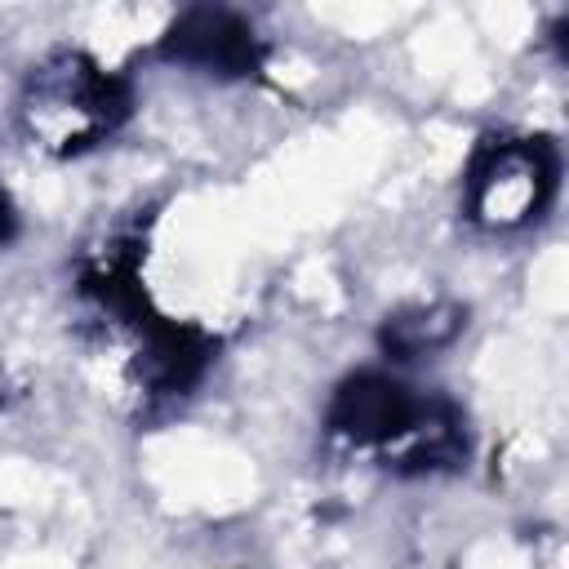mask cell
<instances>
[{
    "label": "cell",
    "instance_id": "cell-1",
    "mask_svg": "<svg viewBox=\"0 0 569 569\" xmlns=\"http://www.w3.org/2000/svg\"><path fill=\"white\" fill-rule=\"evenodd\" d=\"M325 431L342 449L373 453L400 476L453 471L467 458V427L458 405L445 396H422L382 369H360L338 382L325 409Z\"/></svg>",
    "mask_w": 569,
    "mask_h": 569
},
{
    "label": "cell",
    "instance_id": "cell-2",
    "mask_svg": "<svg viewBox=\"0 0 569 569\" xmlns=\"http://www.w3.org/2000/svg\"><path fill=\"white\" fill-rule=\"evenodd\" d=\"M133 111L124 76L107 71L84 49L44 53L18 89V129L44 156H84L102 147Z\"/></svg>",
    "mask_w": 569,
    "mask_h": 569
},
{
    "label": "cell",
    "instance_id": "cell-3",
    "mask_svg": "<svg viewBox=\"0 0 569 569\" xmlns=\"http://www.w3.org/2000/svg\"><path fill=\"white\" fill-rule=\"evenodd\" d=\"M560 187V151L551 138L493 133L485 138L462 178V209L485 231H520L538 222Z\"/></svg>",
    "mask_w": 569,
    "mask_h": 569
},
{
    "label": "cell",
    "instance_id": "cell-4",
    "mask_svg": "<svg viewBox=\"0 0 569 569\" xmlns=\"http://www.w3.org/2000/svg\"><path fill=\"white\" fill-rule=\"evenodd\" d=\"M156 53L173 67H191V71L218 76V80L258 76L262 62H267V44L253 31V22L236 9H213V4L182 9L164 27Z\"/></svg>",
    "mask_w": 569,
    "mask_h": 569
},
{
    "label": "cell",
    "instance_id": "cell-5",
    "mask_svg": "<svg viewBox=\"0 0 569 569\" xmlns=\"http://www.w3.org/2000/svg\"><path fill=\"white\" fill-rule=\"evenodd\" d=\"M467 325V307L458 302H413L382 320L378 347L387 360H418L449 347Z\"/></svg>",
    "mask_w": 569,
    "mask_h": 569
},
{
    "label": "cell",
    "instance_id": "cell-6",
    "mask_svg": "<svg viewBox=\"0 0 569 569\" xmlns=\"http://www.w3.org/2000/svg\"><path fill=\"white\" fill-rule=\"evenodd\" d=\"M13 236H18V204H13L9 187L0 182V249L13 244Z\"/></svg>",
    "mask_w": 569,
    "mask_h": 569
},
{
    "label": "cell",
    "instance_id": "cell-7",
    "mask_svg": "<svg viewBox=\"0 0 569 569\" xmlns=\"http://www.w3.org/2000/svg\"><path fill=\"white\" fill-rule=\"evenodd\" d=\"M9 405V378H4V369H0V409Z\"/></svg>",
    "mask_w": 569,
    "mask_h": 569
}]
</instances>
